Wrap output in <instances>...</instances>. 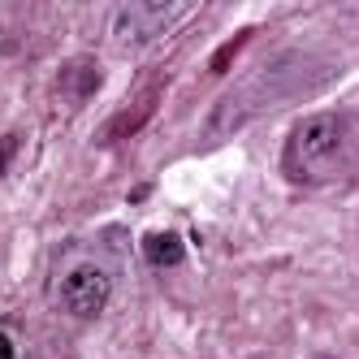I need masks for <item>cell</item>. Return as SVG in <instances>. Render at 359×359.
<instances>
[{
  "label": "cell",
  "mask_w": 359,
  "mask_h": 359,
  "mask_svg": "<svg viewBox=\"0 0 359 359\" xmlns=\"http://www.w3.org/2000/svg\"><path fill=\"white\" fill-rule=\"evenodd\" d=\"M195 13V5H165V0H130V5H121L113 13V43H117V53L126 57H139L147 53L151 43H161L177 22H187Z\"/></svg>",
  "instance_id": "obj_3"
},
{
  "label": "cell",
  "mask_w": 359,
  "mask_h": 359,
  "mask_svg": "<svg viewBox=\"0 0 359 359\" xmlns=\"http://www.w3.org/2000/svg\"><path fill=\"white\" fill-rule=\"evenodd\" d=\"M294 74H303V53H290V57H281L273 65H264L255 79H247L243 87H234L221 104L212 109L208 117V130L203 135H225V130H234V126H243L251 113H269L273 104H281L286 95H307L303 87H294Z\"/></svg>",
  "instance_id": "obj_2"
},
{
  "label": "cell",
  "mask_w": 359,
  "mask_h": 359,
  "mask_svg": "<svg viewBox=\"0 0 359 359\" xmlns=\"http://www.w3.org/2000/svg\"><path fill=\"white\" fill-rule=\"evenodd\" d=\"M100 83H104V69H100V61L91 53L69 57L57 69V95L65 100V104H83V100H91L100 91Z\"/></svg>",
  "instance_id": "obj_6"
},
{
  "label": "cell",
  "mask_w": 359,
  "mask_h": 359,
  "mask_svg": "<svg viewBox=\"0 0 359 359\" xmlns=\"http://www.w3.org/2000/svg\"><path fill=\"white\" fill-rule=\"evenodd\" d=\"M22 151V135H0V177H5Z\"/></svg>",
  "instance_id": "obj_8"
},
{
  "label": "cell",
  "mask_w": 359,
  "mask_h": 359,
  "mask_svg": "<svg viewBox=\"0 0 359 359\" xmlns=\"http://www.w3.org/2000/svg\"><path fill=\"white\" fill-rule=\"evenodd\" d=\"M0 359H18V338L9 329H0Z\"/></svg>",
  "instance_id": "obj_9"
},
{
  "label": "cell",
  "mask_w": 359,
  "mask_h": 359,
  "mask_svg": "<svg viewBox=\"0 0 359 359\" xmlns=\"http://www.w3.org/2000/svg\"><path fill=\"white\" fill-rule=\"evenodd\" d=\"M161 91H165V79H156V83H143L135 95H130V104H126L117 117H109L104 126H100V135H95V143H126L130 135H139L143 126L151 121V113H156V104H161Z\"/></svg>",
  "instance_id": "obj_5"
},
{
  "label": "cell",
  "mask_w": 359,
  "mask_h": 359,
  "mask_svg": "<svg viewBox=\"0 0 359 359\" xmlns=\"http://www.w3.org/2000/svg\"><path fill=\"white\" fill-rule=\"evenodd\" d=\"M57 299L65 307V316L74 320H95L109 312V299H113V273L100 264V260H79L69 264L61 286H57Z\"/></svg>",
  "instance_id": "obj_4"
},
{
  "label": "cell",
  "mask_w": 359,
  "mask_h": 359,
  "mask_svg": "<svg viewBox=\"0 0 359 359\" xmlns=\"http://www.w3.org/2000/svg\"><path fill=\"white\" fill-rule=\"evenodd\" d=\"M281 173L303 191L359 177V109H325L299 117L281 147Z\"/></svg>",
  "instance_id": "obj_1"
},
{
  "label": "cell",
  "mask_w": 359,
  "mask_h": 359,
  "mask_svg": "<svg viewBox=\"0 0 359 359\" xmlns=\"http://www.w3.org/2000/svg\"><path fill=\"white\" fill-rule=\"evenodd\" d=\"M143 260L151 269H177V264H187V243L182 234H173V229H151V234H143Z\"/></svg>",
  "instance_id": "obj_7"
}]
</instances>
